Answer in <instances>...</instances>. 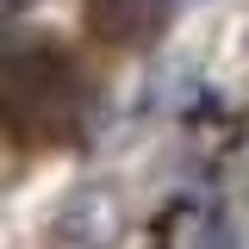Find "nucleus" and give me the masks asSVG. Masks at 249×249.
Masks as SVG:
<instances>
[{
  "mask_svg": "<svg viewBox=\"0 0 249 249\" xmlns=\"http://www.w3.org/2000/svg\"><path fill=\"white\" fill-rule=\"evenodd\" d=\"M0 124L13 143H69L88 124V75L56 44H31L0 69Z\"/></svg>",
  "mask_w": 249,
  "mask_h": 249,
  "instance_id": "obj_1",
  "label": "nucleus"
},
{
  "mask_svg": "<svg viewBox=\"0 0 249 249\" xmlns=\"http://www.w3.org/2000/svg\"><path fill=\"white\" fill-rule=\"evenodd\" d=\"M187 249H243V237H237V224H231L224 212H212V218H199V224H193Z\"/></svg>",
  "mask_w": 249,
  "mask_h": 249,
  "instance_id": "obj_4",
  "label": "nucleus"
},
{
  "mask_svg": "<svg viewBox=\"0 0 249 249\" xmlns=\"http://www.w3.org/2000/svg\"><path fill=\"white\" fill-rule=\"evenodd\" d=\"M119 193H106V187H81L69 206L56 212L50 224V243L44 249H119Z\"/></svg>",
  "mask_w": 249,
  "mask_h": 249,
  "instance_id": "obj_2",
  "label": "nucleus"
},
{
  "mask_svg": "<svg viewBox=\"0 0 249 249\" xmlns=\"http://www.w3.org/2000/svg\"><path fill=\"white\" fill-rule=\"evenodd\" d=\"M81 19H88V31L106 50H143L156 31H162L168 6H162V0H88Z\"/></svg>",
  "mask_w": 249,
  "mask_h": 249,
  "instance_id": "obj_3",
  "label": "nucleus"
}]
</instances>
